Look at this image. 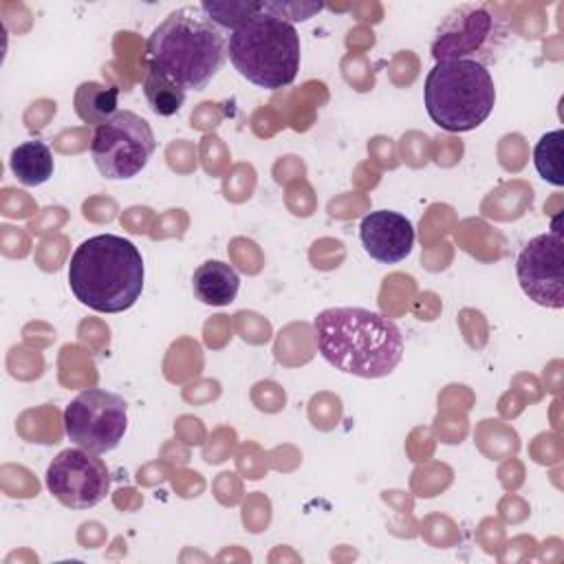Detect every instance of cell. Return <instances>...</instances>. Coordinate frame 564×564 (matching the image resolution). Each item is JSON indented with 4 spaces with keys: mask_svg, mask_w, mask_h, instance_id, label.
Instances as JSON below:
<instances>
[{
    "mask_svg": "<svg viewBox=\"0 0 564 564\" xmlns=\"http://www.w3.org/2000/svg\"><path fill=\"white\" fill-rule=\"evenodd\" d=\"M511 22L491 2H463L436 29L432 57L436 62L471 59L494 64L511 44Z\"/></svg>",
    "mask_w": 564,
    "mask_h": 564,
    "instance_id": "6",
    "label": "cell"
},
{
    "mask_svg": "<svg viewBox=\"0 0 564 564\" xmlns=\"http://www.w3.org/2000/svg\"><path fill=\"white\" fill-rule=\"evenodd\" d=\"M227 57L240 77L253 86L286 88L293 84L302 59L297 29L262 7L260 13L229 33Z\"/></svg>",
    "mask_w": 564,
    "mask_h": 564,
    "instance_id": "4",
    "label": "cell"
},
{
    "mask_svg": "<svg viewBox=\"0 0 564 564\" xmlns=\"http://www.w3.org/2000/svg\"><path fill=\"white\" fill-rule=\"evenodd\" d=\"M564 132L562 130H551L540 137V141L533 148V163L538 174L555 185H564Z\"/></svg>",
    "mask_w": 564,
    "mask_h": 564,
    "instance_id": "16",
    "label": "cell"
},
{
    "mask_svg": "<svg viewBox=\"0 0 564 564\" xmlns=\"http://www.w3.org/2000/svg\"><path fill=\"white\" fill-rule=\"evenodd\" d=\"M423 101L438 128L469 132L485 123L496 106L494 77L487 66L471 59L436 62L425 77Z\"/></svg>",
    "mask_w": 564,
    "mask_h": 564,
    "instance_id": "5",
    "label": "cell"
},
{
    "mask_svg": "<svg viewBox=\"0 0 564 564\" xmlns=\"http://www.w3.org/2000/svg\"><path fill=\"white\" fill-rule=\"evenodd\" d=\"M128 430V403L121 394L88 388L79 392L64 410V432L77 445L93 454L115 449Z\"/></svg>",
    "mask_w": 564,
    "mask_h": 564,
    "instance_id": "8",
    "label": "cell"
},
{
    "mask_svg": "<svg viewBox=\"0 0 564 564\" xmlns=\"http://www.w3.org/2000/svg\"><path fill=\"white\" fill-rule=\"evenodd\" d=\"M73 106L84 123L101 126L119 112V90L99 82H82L75 90Z\"/></svg>",
    "mask_w": 564,
    "mask_h": 564,
    "instance_id": "14",
    "label": "cell"
},
{
    "mask_svg": "<svg viewBox=\"0 0 564 564\" xmlns=\"http://www.w3.org/2000/svg\"><path fill=\"white\" fill-rule=\"evenodd\" d=\"M359 238L366 253L381 264L405 260L414 247V227L410 218L392 209H377L361 218Z\"/></svg>",
    "mask_w": 564,
    "mask_h": 564,
    "instance_id": "11",
    "label": "cell"
},
{
    "mask_svg": "<svg viewBox=\"0 0 564 564\" xmlns=\"http://www.w3.org/2000/svg\"><path fill=\"white\" fill-rule=\"evenodd\" d=\"M154 150L156 139L150 123L132 110H119L112 119L97 126L90 139V156L108 181L137 176Z\"/></svg>",
    "mask_w": 564,
    "mask_h": 564,
    "instance_id": "7",
    "label": "cell"
},
{
    "mask_svg": "<svg viewBox=\"0 0 564 564\" xmlns=\"http://www.w3.org/2000/svg\"><path fill=\"white\" fill-rule=\"evenodd\" d=\"M141 251L123 236L99 234L84 240L70 256L68 284L73 295L97 313H123L143 291Z\"/></svg>",
    "mask_w": 564,
    "mask_h": 564,
    "instance_id": "2",
    "label": "cell"
},
{
    "mask_svg": "<svg viewBox=\"0 0 564 564\" xmlns=\"http://www.w3.org/2000/svg\"><path fill=\"white\" fill-rule=\"evenodd\" d=\"M319 355L337 370L364 379L388 377L403 357L399 326L361 306L324 308L313 319Z\"/></svg>",
    "mask_w": 564,
    "mask_h": 564,
    "instance_id": "1",
    "label": "cell"
},
{
    "mask_svg": "<svg viewBox=\"0 0 564 564\" xmlns=\"http://www.w3.org/2000/svg\"><path fill=\"white\" fill-rule=\"evenodd\" d=\"M240 278L236 269L220 260H207L192 275L194 297L207 306H227L236 300Z\"/></svg>",
    "mask_w": 564,
    "mask_h": 564,
    "instance_id": "12",
    "label": "cell"
},
{
    "mask_svg": "<svg viewBox=\"0 0 564 564\" xmlns=\"http://www.w3.org/2000/svg\"><path fill=\"white\" fill-rule=\"evenodd\" d=\"M9 167L22 185H42L53 176V152L44 141H24L13 148L9 156Z\"/></svg>",
    "mask_w": 564,
    "mask_h": 564,
    "instance_id": "13",
    "label": "cell"
},
{
    "mask_svg": "<svg viewBox=\"0 0 564 564\" xmlns=\"http://www.w3.org/2000/svg\"><path fill=\"white\" fill-rule=\"evenodd\" d=\"M145 57L183 90H203L227 59V40L200 7H181L150 33Z\"/></svg>",
    "mask_w": 564,
    "mask_h": 564,
    "instance_id": "3",
    "label": "cell"
},
{
    "mask_svg": "<svg viewBox=\"0 0 564 564\" xmlns=\"http://www.w3.org/2000/svg\"><path fill=\"white\" fill-rule=\"evenodd\" d=\"M198 7L209 22H214L220 31L229 29V33L262 11V2H251V0H223V2L205 0Z\"/></svg>",
    "mask_w": 564,
    "mask_h": 564,
    "instance_id": "17",
    "label": "cell"
},
{
    "mask_svg": "<svg viewBox=\"0 0 564 564\" xmlns=\"http://www.w3.org/2000/svg\"><path fill=\"white\" fill-rule=\"evenodd\" d=\"M264 11L286 20V22H304L308 18H313L315 13L322 11V4L317 2H284V0H275V2H262Z\"/></svg>",
    "mask_w": 564,
    "mask_h": 564,
    "instance_id": "18",
    "label": "cell"
},
{
    "mask_svg": "<svg viewBox=\"0 0 564 564\" xmlns=\"http://www.w3.org/2000/svg\"><path fill=\"white\" fill-rule=\"evenodd\" d=\"M143 95L148 99V106L159 117H172L181 110L185 101V90L172 82L167 75H163L154 64H145L143 75Z\"/></svg>",
    "mask_w": 564,
    "mask_h": 564,
    "instance_id": "15",
    "label": "cell"
},
{
    "mask_svg": "<svg viewBox=\"0 0 564 564\" xmlns=\"http://www.w3.org/2000/svg\"><path fill=\"white\" fill-rule=\"evenodd\" d=\"M46 487L68 509H93L110 491V471L84 447L62 449L46 467Z\"/></svg>",
    "mask_w": 564,
    "mask_h": 564,
    "instance_id": "9",
    "label": "cell"
},
{
    "mask_svg": "<svg viewBox=\"0 0 564 564\" xmlns=\"http://www.w3.org/2000/svg\"><path fill=\"white\" fill-rule=\"evenodd\" d=\"M516 278L522 293L544 308L564 306V253L560 218L546 234L531 238L518 260Z\"/></svg>",
    "mask_w": 564,
    "mask_h": 564,
    "instance_id": "10",
    "label": "cell"
}]
</instances>
